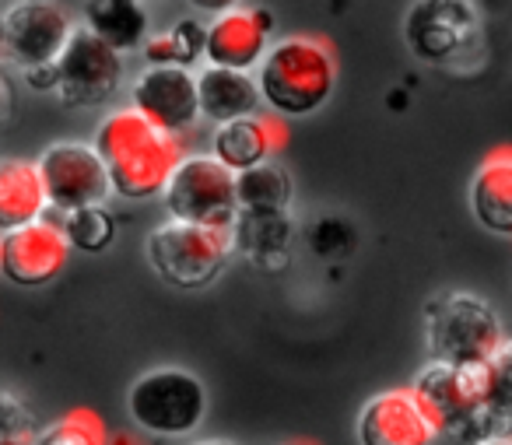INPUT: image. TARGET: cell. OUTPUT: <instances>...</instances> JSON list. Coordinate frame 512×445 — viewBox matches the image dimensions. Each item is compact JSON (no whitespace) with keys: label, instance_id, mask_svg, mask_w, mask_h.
<instances>
[{"label":"cell","instance_id":"cell-1","mask_svg":"<svg viewBox=\"0 0 512 445\" xmlns=\"http://www.w3.org/2000/svg\"><path fill=\"white\" fill-rule=\"evenodd\" d=\"M95 155L102 158L109 190L123 200L158 197L183 162V141L155 130L134 109H116L95 127Z\"/></svg>","mask_w":512,"mask_h":445},{"label":"cell","instance_id":"cell-2","mask_svg":"<svg viewBox=\"0 0 512 445\" xmlns=\"http://www.w3.org/2000/svg\"><path fill=\"white\" fill-rule=\"evenodd\" d=\"M260 102L278 120H302L320 113L337 88V57L327 39L288 36L267 46L256 67Z\"/></svg>","mask_w":512,"mask_h":445},{"label":"cell","instance_id":"cell-3","mask_svg":"<svg viewBox=\"0 0 512 445\" xmlns=\"http://www.w3.org/2000/svg\"><path fill=\"white\" fill-rule=\"evenodd\" d=\"M232 228L165 221L148 235V263L169 288L197 291L218 281L232 256Z\"/></svg>","mask_w":512,"mask_h":445},{"label":"cell","instance_id":"cell-4","mask_svg":"<svg viewBox=\"0 0 512 445\" xmlns=\"http://www.w3.org/2000/svg\"><path fill=\"white\" fill-rule=\"evenodd\" d=\"M428 351L442 365H481L502 344V319L484 298L449 291L428 302Z\"/></svg>","mask_w":512,"mask_h":445},{"label":"cell","instance_id":"cell-5","mask_svg":"<svg viewBox=\"0 0 512 445\" xmlns=\"http://www.w3.org/2000/svg\"><path fill=\"white\" fill-rule=\"evenodd\" d=\"M414 403L428 417L435 435L463 438L474 445L484 431V386L481 365H442L432 361L411 386Z\"/></svg>","mask_w":512,"mask_h":445},{"label":"cell","instance_id":"cell-6","mask_svg":"<svg viewBox=\"0 0 512 445\" xmlns=\"http://www.w3.org/2000/svg\"><path fill=\"white\" fill-rule=\"evenodd\" d=\"M127 414L148 435H190L207 417V389L186 368H151L130 386Z\"/></svg>","mask_w":512,"mask_h":445},{"label":"cell","instance_id":"cell-7","mask_svg":"<svg viewBox=\"0 0 512 445\" xmlns=\"http://www.w3.org/2000/svg\"><path fill=\"white\" fill-rule=\"evenodd\" d=\"M172 221L204 228H232L239 218L235 204V172H228L214 155H186L162 190Z\"/></svg>","mask_w":512,"mask_h":445},{"label":"cell","instance_id":"cell-8","mask_svg":"<svg viewBox=\"0 0 512 445\" xmlns=\"http://www.w3.org/2000/svg\"><path fill=\"white\" fill-rule=\"evenodd\" d=\"M404 43L425 64H456L481 46L474 0H414L404 15Z\"/></svg>","mask_w":512,"mask_h":445},{"label":"cell","instance_id":"cell-9","mask_svg":"<svg viewBox=\"0 0 512 445\" xmlns=\"http://www.w3.org/2000/svg\"><path fill=\"white\" fill-rule=\"evenodd\" d=\"M57 95L71 109L106 106L123 85V53L106 46L81 25L57 57Z\"/></svg>","mask_w":512,"mask_h":445},{"label":"cell","instance_id":"cell-10","mask_svg":"<svg viewBox=\"0 0 512 445\" xmlns=\"http://www.w3.org/2000/svg\"><path fill=\"white\" fill-rule=\"evenodd\" d=\"M50 211L71 214L81 207H102L113 190L102 158L85 141H57L36 158Z\"/></svg>","mask_w":512,"mask_h":445},{"label":"cell","instance_id":"cell-11","mask_svg":"<svg viewBox=\"0 0 512 445\" xmlns=\"http://www.w3.org/2000/svg\"><path fill=\"white\" fill-rule=\"evenodd\" d=\"M0 29H4V60L29 71V67L57 64L74 22L53 0H15L8 11H0Z\"/></svg>","mask_w":512,"mask_h":445},{"label":"cell","instance_id":"cell-12","mask_svg":"<svg viewBox=\"0 0 512 445\" xmlns=\"http://www.w3.org/2000/svg\"><path fill=\"white\" fill-rule=\"evenodd\" d=\"M130 109L179 141L200 120L197 74L183 67H144L130 85Z\"/></svg>","mask_w":512,"mask_h":445},{"label":"cell","instance_id":"cell-13","mask_svg":"<svg viewBox=\"0 0 512 445\" xmlns=\"http://www.w3.org/2000/svg\"><path fill=\"white\" fill-rule=\"evenodd\" d=\"M71 260L60 221L39 218L25 228L0 235V277H8L18 288H43L57 281Z\"/></svg>","mask_w":512,"mask_h":445},{"label":"cell","instance_id":"cell-14","mask_svg":"<svg viewBox=\"0 0 512 445\" xmlns=\"http://www.w3.org/2000/svg\"><path fill=\"white\" fill-rule=\"evenodd\" d=\"M274 15L264 8H232L204 25V57L207 67L253 74L271 46Z\"/></svg>","mask_w":512,"mask_h":445},{"label":"cell","instance_id":"cell-15","mask_svg":"<svg viewBox=\"0 0 512 445\" xmlns=\"http://www.w3.org/2000/svg\"><path fill=\"white\" fill-rule=\"evenodd\" d=\"M435 431L411 389H386L372 396L358 414V442L362 445H432Z\"/></svg>","mask_w":512,"mask_h":445},{"label":"cell","instance_id":"cell-16","mask_svg":"<svg viewBox=\"0 0 512 445\" xmlns=\"http://www.w3.org/2000/svg\"><path fill=\"white\" fill-rule=\"evenodd\" d=\"M281 148H285V123L271 113H253L242 120L221 123L211 137V155L235 176L253 169V165L271 162Z\"/></svg>","mask_w":512,"mask_h":445},{"label":"cell","instance_id":"cell-17","mask_svg":"<svg viewBox=\"0 0 512 445\" xmlns=\"http://www.w3.org/2000/svg\"><path fill=\"white\" fill-rule=\"evenodd\" d=\"M470 211L488 232L512 239V148L488 151L470 183Z\"/></svg>","mask_w":512,"mask_h":445},{"label":"cell","instance_id":"cell-18","mask_svg":"<svg viewBox=\"0 0 512 445\" xmlns=\"http://www.w3.org/2000/svg\"><path fill=\"white\" fill-rule=\"evenodd\" d=\"M197 102H200V116L218 123V127L260 113V106H264L253 74L225 71V67H204L197 74Z\"/></svg>","mask_w":512,"mask_h":445},{"label":"cell","instance_id":"cell-19","mask_svg":"<svg viewBox=\"0 0 512 445\" xmlns=\"http://www.w3.org/2000/svg\"><path fill=\"white\" fill-rule=\"evenodd\" d=\"M292 242L295 225L288 214H239L232 225V246L260 270H285Z\"/></svg>","mask_w":512,"mask_h":445},{"label":"cell","instance_id":"cell-20","mask_svg":"<svg viewBox=\"0 0 512 445\" xmlns=\"http://www.w3.org/2000/svg\"><path fill=\"white\" fill-rule=\"evenodd\" d=\"M46 193L36 162L0 158V235L25 228L46 214Z\"/></svg>","mask_w":512,"mask_h":445},{"label":"cell","instance_id":"cell-21","mask_svg":"<svg viewBox=\"0 0 512 445\" xmlns=\"http://www.w3.org/2000/svg\"><path fill=\"white\" fill-rule=\"evenodd\" d=\"M85 29L106 46H113L116 53H130L144 46L151 22L141 0H88Z\"/></svg>","mask_w":512,"mask_h":445},{"label":"cell","instance_id":"cell-22","mask_svg":"<svg viewBox=\"0 0 512 445\" xmlns=\"http://www.w3.org/2000/svg\"><path fill=\"white\" fill-rule=\"evenodd\" d=\"M292 197H295L292 176L274 158L235 176V204H239V214H288Z\"/></svg>","mask_w":512,"mask_h":445},{"label":"cell","instance_id":"cell-23","mask_svg":"<svg viewBox=\"0 0 512 445\" xmlns=\"http://www.w3.org/2000/svg\"><path fill=\"white\" fill-rule=\"evenodd\" d=\"M484 386V431L509 435L512 431V337H502L488 361H481Z\"/></svg>","mask_w":512,"mask_h":445},{"label":"cell","instance_id":"cell-24","mask_svg":"<svg viewBox=\"0 0 512 445\" xmlns=\"http://www.w3.org/2000/svg\"><path fill=\"white\" fill-rule=\"evenodd\" d=\"M141 50L148 57V67H183V71H190L204 57V25L183 18L172 29L144 39Z\"/></svg>","mask_w":512,"mask_h":445},{"label":"cell","instance_id":"cell-25","mask_svg":"<svg viewBox=\"0 0 512 445\" xmlns=\"http://www.w3.org/2000/svg\"><path fill=\"white\" fill-rule=\"evenodd\" d=\"M60 232H64L67 246L81 249V253H102L113 246L116 239V218L113 211L102 207H81V211L60 214Z\"/></svg>","mask_w":512,"mask_h":445},{"label":"cell","instance_id":"cell-26","mask_svg":"<svg viewBox=\"0 0 512 445\" xmlns=\"http://www.w3.org/2000/svg\"><path fill=\"white\" fill-rule=\"evenodd\" d=\"M36 445H109V435L92 410H74L64 421L39 431Z\"/></svg>","mask_w":512,"mask_h":445},{"label":"cell","instance_id":"cell-27","mask_svg":"<svg viewBox=\"0 0 512 445\" xmlns=\"http://www.w3.org/2000/svg\"><path fill=\"white\" fill-rule=\"evenodd\" d=\"M36 438L39 424L32 407L15 393L0 389V445H36Z\"/></svg>","mask_w":512,"mask_h":445},{"label":"cell","instance_id":"cell-28","mask_svg":"<svg viewBox=\"0 0 512 445\" xmlns=\"http://www.w3.org/2000/svg\"><path fill=\"white\" fill-rule=\"evenodd\" d=\"M309 246L316 256H348L355 249V228L344 218H320L309 232Z\"/></svg>","mask_w":512,"mask_h":445},{"label":"cell","instance_id":"cell-29","mask_svg":"<svg viewBox=\"0 0 512 445\" xmlns=\"http://www.w3.org/2000/svg\"><path fill=\"white\" fill-rule=\"evenodd\" d=\"M25 74V85L32 92H57V67L53 64H43V67H29Z\"/></svg>","mask_w":512,"mask_h":445},{"label":"cell","instance_id":"cell-30","mask_svg":"<svg viewBox=\"0 0 512 445\" xmlns=\"http://www.w3.org/2000/svg\"><path fill=\"white\" fill-rule=\"evenodd\" d=\"M11 109H15V88H11V81L0 74V127L8 123Z\"/></svg>","mask_w":512,"mask_h":445},{"label":"cell","instance_id":"cell-31","mask_svg":"<svg viewBox=\"0 0 512 445\" xmlns=\"http://www.w3.org/2000/svg\"><path fill=\"white\" fill-rule=\"evenodd\" d=\"M197 11H207V15H221V11L239 8V0H190Z\"/></svg>","mask_w":512,"mask_h":445},{"label":"cell","instance_id":"cell-32","mask_svg":"<svg viewBox=\"0 0 512 445\" xmlns=\"http://www.w3.org/2000/svg\"><path fill=\"white\" fill-rule=\"evenodd\" d=\"M474 445H512V435H488V438H477Z\"/></svg>","mask_w":512,"mask_h":445},{"label":"cell","instance_id":"cell-33","mask_svg":"<svg viewBox=\"0 0 512 445\" xmlns=\"http://www.w3.org/2000/svg\"><path fill=\"white\" fill-rule=\"evenodd\" d=\"M197 445H235V442H225V438H207V442H197Z\"/></svg>","mask_w":512,"mask_h":445},{"label":"cell","instance_id":"cell-34","mask_svg":"<svg viewBox=\"0 0 512 445\" xmlns=\"http://www.w3.org/2000/svg\"><path fill=\"white\" fill-rule=\"evenodd\" d=\"M0 64H4V29H0Z\"/></svg>","mask_w":512,"mask_h":445}]
</instances>
